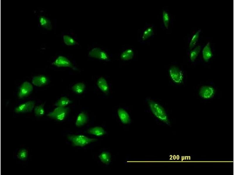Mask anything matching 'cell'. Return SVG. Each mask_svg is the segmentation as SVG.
Segmentation results:
<instances>
[{
  "label": "cell",
  "instance_id": "obj_1",
  "mask_svg": "<svg viewBox=\"0 0 234 175\" xmlns=\"http://www.w3.org/2000/svg\"><path fill=\"white\" fill-rule=\"evenodd\" d=\"M150 109L154 116L159 120L168 125L169 119L164 108L160 105L152 100L148 102Z\"/></svg>",
  "mask_w": 234,
  "mask_h": 175
},
{
  "label": "cell",
  "instance_id": "obj_2",
  "mask_svg": "<svg viewBox=\"0 0 234 175\" xmlns=\"http://www.w3.org/2000/svg\"><path fill=\"white\" fill-rule=\"evenodd\" d=\"M154 24H147L139 32L138 40L141 43H144L153 37L155 32Z\"/></svg>",
  "mask_w": 234,
  "mask_h": 175
},
{
  "label": "cell",
  "instance_id": "obj_3",
  "mask_svg": "<svg viewBox=\"0 0 234 175\" xmlns=\"http://www.w3.org/2000/svg\"><path fill=\"white\" fill-rule=\"evenodd\" d=\"M68 138L74 146L79 147L84 146L97 140L81 134L69 135Z\"/></svg>",
  "mask_w": 234,
  "mask_h": 175
},
{
  "label": "cell",
  "instance_id": "obj_4",
  "mask_svg": "<svg viewBox=\"0 0 234 175\" xmlns=\"http://www.w3.org/2000/svg\"><path fill=\"white\" fill-rule=\"evenodd\" d=\"M69 111L68 108L66 107H57L52 111L49 113L47 116L56 120L62 121L66 118Z\"/></svg>",
  "mask_w": 234,
  "mask_h": 175
},
{
  "label": "cell",
  "instance_id": "obj_5",
  "mask_svg": "<svg viewBox=\"0 0 234 175\" xmlns=\"http://www.w3.org/2000/svg\"><path fill=\"white\" fill-rule=\"evenodd\" d=\"M170 76L175 83L180 84L183 82L184 78V74L182 71L178 67L173 66L169 70Z\"/></svg>",
  "mask_w": 234,
  "mask_h": 175
},
{
  "label": "cell",
  "instance_id": "obj_6",
  "mask_svg": "<svg viewBox=\"0 0 234 175\" xmlns=\"http://www.w3.org/2000/svg\"><path fill=\"white\" fill-rule=\"evenodd\" d=\"M215 90L212 86L204 85L202 86L199 89V94L202 99H209L213 98L215 94Z\"/></svg>",
  "mask_w": 234,
  "mask_h": 175
},
{
  "label": "cell",
  "instance_id": "obj_7",
  "mask_svg": "<svg viewBox=\"0 0 234 175\" xmlns=\"http://www.w3.org/2000/svg\"><path fill=\"white\" fill-rule=\"evenodd\" d=\"M33 90V87L31 83L27 81L24 82L20 87L18 97L22 99L27 97L31 93Z\"/></svg>",
  "mask_w": 234,
  "mask_h": 175
},
{
  "label": "cell",
  "instance_id": "obj_8",
  "mask_svg": "<svg viewBox=\"0 0 234 175\" xmlns=\"http://www.w3.org/2000/svg\"><path fill=\"white\" fill-rule=\"evenodd\" d=\"M35 105L34 102L30 101L20 104L15 108L14 111L17 113L30 112L33 110Z\"/></svg>",
  "mask_w": 234,
  "mask_h": 175
},
{
  "label": "cell",
  "instance_id": "obj_9",
  "mask_svg": "<svg viewBox=\"0 0 234 175\" xmlns=\"http://www.w3.org/2000/svg\"><path fill=\"white\" fill-rule=\"evenodd\" d=\"M88 55L90 57L104 61H107L109 59L107 54L99 48H96L92 49L90 51Z\"/></svg>",
  "mask_w": 234,
  "mask_h": 175
},
{
  "label": "cell",
  "instance_id": "obj_10",
  "mask_svg": "<svg viewBox=\"0 0 234 175\" xmlns=\"http://www.w3.org/2000/svg\"><path fill=\"white\" fill-rule=\"evenodd\" d=\"M52 64L58 67H73L70 61L66 57L62 56L58 57L52 63Z\"/></svg>",
  "mask_w": 234,
  "mask_h": 175
},
{
  "label": "cell",
  "instance_id": "obj_11",
  "mask_svg": "<svg viewBox=\"0 0 234 175\" xmlns=\"http://www.w3.org/2000/svg\"><path fill=\"white\" fill-rule=\"evenodd\" d=\"M48 82L47 78L43 75H38L33 77L32 79L33 85L37 87H42L47 85Z\"/></svg>",
  "mask_w": 234,
  "mask_h": 175
},
{
  "label": "cell",
  "instance_id": "obj_12",
  "mask_svg": "<svg viewBox=\"0 0 234 175\" xmlns=\"http://www.w3.org/2000/svg\"><path fill=\"white\" fill-rule=\"evenodd\" d=\"M135 55L134 49L132 48L128 47L124 49L121 54V58L124 61L132 60Z\"/></svg>",
  "mask_w": 234,
  "mask_h": 175
},
{
  "label": "cell",
  "instance_id": "obj_13",
  "mask_svg": "<svg viewBox=\"0 0 234 175\" xmlns=\"http://www.w3.org/2000/svg\"><path fill=\"white\" fill-rule=\"evenodd\" d=\"M117 113L121 122L125 124H128L131 122L130 117L128 113L124 109L120 108L117 110Z\"/></svg>",
  "mask_w": 234,
  "mask_h": 175
},
{
  "label": "cell",
  "instance_id": "obj_14",
  "mask_svg": "<svg viewBox=\"0 0 234 175\" xmlns=\"http://www.w3.org/2000/svg\"><path fill=\"white\" fill-rule=\"evenodd\" d=\"M202 55L204 60L206 62H208L212 57L213 53L209 42H208L203 48Z\"/></svg>",
  "mask_w": 234,
  "mask_h": 175
},
{
  "label": "cell",
  "instance_id": "obj_15",
  "mask_svg": "<svg viewBox=\"0 0 234 175\" xmlns=\"http://www.w3.org/2000/svg\"><path fill=\"white\" fill-rule=\"evenodd\" d=\"M97 84L98 87L102 92L105 94L108 93L109 90V85L104 78H99L97 80Z\"/></svg>",
  "mask_w": 234,
  "mask_h": 175
},
{
  "label": "cell",
  "instance_id": "obj_16",
  "mask_svg": "<svg viewBox=\"0 0 234 175\" xmlns=\"http://www.w3.org/2000/svg\"><path fill=\"white\" fill-rule=\"evenodd\" d=\"M88 120V117L87 114L84 112H82L78 115L75 121V125L78 127H81L87 123Z\"/></svg>",
  "mask_w": 234,
  "mask_h": 175
},
{
  "label": "cell",
  "instance_id": "obj_17",
  "mask_svg": "<svg viewBox=\"0 0 234 175\" xmlns=\"http://www.w3.org/2000/svg\"><path fill=\"white\" fill-rule=\"evenodd\" d=\"M87 133L90 134L97 136H101L106 134V132L102 127L99 126L93 127L88 129Z\"/></svg>",
  "mask_w": 234,
  "mask_h": 175
},
{
  "label": "cell",
  "instance_id": "obj_18",
  "mask_svg": "<svg viewBox=\"0 0 234 175\" xmlns=\"http://www.w3.org/2000/svg\"><path fill=\"white\" fill-rule=\"evenodd\" d=\"M39 21L40 25L42 27L48 30L51 29L52 26L51 22L47 18L44 16H40L39 18Z\"/></svg>",
  "mask_w": 234,
  "mask_h": 175
},
{
  "label": "cell",
  "instance_id": "obj_19",
  "mask_svg": "<svg viewBox=\"0 0 234 175\" xmlns=\"http://www.w3.org/2000/svg\"><path fill=\"white\" fill-rule=\"evenodd\" d=\"M99 158L101 162L104 164H108L111 162V155L108 151H104L102 152L99 155Z\"/></svg>",
  "mask_w": 234,
  "mask_h": 175
},
{
  "label": "cell",
  "instance_id": "obj_20",
  "mask_svg": "<svg viewBox=\"0 0 234 175\" xmlns=\"http://www.w3.org/2000/svg\"><path fill=\"white\" fill-rule=\"evenodd\" d=\"M85 88V85L83 83H78L74 84L72 87V90L75 93L80 94L83 93Z\"/></svg>",
  "mask_w": 234,
  "mask_h": 175
},
{
  "label": "cell",
  "instance_id": "obj_21",
  "mask_svg": "<svg viewBox=\"0 0 234 175\" xmlns=\"http://www.w3.org/2000/svg\"><path fill=\"white\" fill-rule=\"evenodd\" d=\"M161 19L163 26L166 29H168L170 22V16L168 12L163 10L161 13Z\"/></svg>",
  "mask_w": 234,
  "mask_h": 175
},
{
  "label": "cell",
  "instance_id": "obj_22",
  "mask_svg": "<svg viewBox=\"0 0 234 175\" xmlns=\"http://www.w3.org/2000/svg\"><path fill=\"white\" fill-rule=\"evenodd\" d=\"M71 101L68 97H63L59 98L56 102L55 105L56 107H66L70 104Z\"/></svg>",
  "mask_w": 234,
  "mask_h": 175
},
{
  "label": "cell",
  "instance_id": "obj_23",
  "mask_svg": "<svg viewBox=\"0 0 234 175\" xmlns=\"http://www.w3.org/2000/svg\"><path fill=\"white\" fill-rule=\"evenodd\" d=\"M201 49V46L198 45L190 52V57L191 62H194L195 61L200 52Z\"/></svg>",
  "mask_w": 234,
  "mask_h": 175
},
{
  "label": "cell",
  "instance_id": "obj_24",
  "mask_svg": "<svg viewBox=\"0 0 234 175\" xmlns=\"http://www.w3.org/2000/svg\"><path fill=\"white\" fill-rule=\"evenodd\" d=\"M17 157L18 159L22 161L26 160L28 156V151L25 148H22L18 152Z\"/></svg>",
  "mask_w": 234,
  "mask_h": 175
},
{
  "label": "cell",
  "instance_id": "obj_25",
  "mask_svg": "<svg viewBox=\"0 0 234 175\" xmlns=\"http://www.w3.org/2000/svg\"><path fill=\"white\" fill-rule=\"evenodd\" d=\"M34 112L35 115L37 117H41L45 113L44 105L41 104L36 106L34 108Z\"/></svg>",
  "mask_w": 234,
  "mask_h": 175
},
{
  "label": "cell",
  "instance_id": "obj_26",
  "mask_svg": "<svg viewBox=\"0 0 234 175\" xmlns=\"http://www.w3.org/2000/svg\"><path fill=\"white\" fill-rule=\"evenodd\" d=\"M63 38L64 43L67 45L74 46L77 43V42L74 39L68 35H64L63 36Z\"/></svg>",
  "mask_w": 234,
  "mask_h": 175
},
{
  "label": "cell",
  "instance_id": "obj_27",
  "mask_svg": "<svg viewBox=\"0 0 234 175\" xmlns=\"http://www.w3.org/2000/svg\"><path fill=\"white\" fill-rule=\"evenodd\" d=\"M201 31V29L198 30L192 37L189 45V47L190 49L193 48L196 45L198 40Z\"/></svg>",
  "mask_w": 234,
  "mask_h": 175
}]
</instances>
